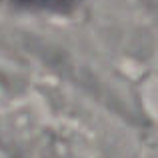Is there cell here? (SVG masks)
I'll list each match as a JSON object with an SVG mask.
<instances>
[{
	"label": "cell",
	"instance_id": "cell-1",
	"mask_svg": "<svg viewBox=\"0 0 158 158\" xmlns=\"http://www.w3.org/2000/svg\"><path fill=\"white\" fill-rule=\"evenodd\" d=\"M20 10H34V12H58L66 14L72 12L80 4V0H0Z\"/></svg>",
	"mask_w": 158,
	"mask_h": 158
}]
</instances>
